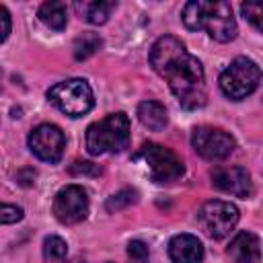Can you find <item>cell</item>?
<instances>
[{"instance_id":"44dd1931","label":"cell","mask_w":263,"mask_h":263,"mask_svg":"<svg viewBox=\"0 0 263 263\" xmlns=\"http://www.w3.org/2000/svg\"><path fill=\"white\" fill-rule=\"evenodd\" d=\"M127 257L132 259V263H148L150 253H148L146 242H142V240H132V242L127 245Z\"/></svg>"},{"instance_id":"7402d4cb","label":"cell","mask_w":263,"mask_h":263,"mask_svg":"<svg viewBox=\"0 0 263 263\" xmlns=\"http://www.w3.org/2000/svg\"><path fill=\"white\" fill-rule=\"evenodd\" d=\"M21 218H23V208L12 205V203H2V210H0V222L2 224H14Z\"/></svg>"},{"instance_id":"5b68a950","label":"cell","mask_w":263,"mask_h":263,"mask_svg":"<svg viewBox=\"0 0 263 263\" xmlns=\"http://www.w3.org/2000/svg\"><path fill=\"white\" fill-rule=\"evenodd\" d=\"M259 82H261V68L253 60L242 55L232 60L220 74V88L232 101H240L249 97L259 86Z\"/></svg>"},{"instance_id":"7a4b0ae2","label":"cell","mask_w":263,"mask_h":263,"mask_svg":"<svg viewBox=\"0 0 263 263\" xmlns=\"http://www.w3.org/2000/svg\"><path fill=\"white\" fill-rule=\"evenodd\" d=\"M181 18L189 31H205L212 39L228 43L236 37V21L232 16V6L228 2L216 0H193L183 6Z\"/></svg>"},{"instance_id":"5bb4252c","label":"cell","mask_w":263,"mask_h":263,"mask_svg":"<svg viewBox=\"0 0 263 263\" xmlns=\"http://www.w3.org/2000/svg\"><path fill=\"white\" fill-rule=\"evenodd\" d=\"M138 119L142 121L144 127L152 129V132H160L164 129L168 117H166V109L158 103V101H142L138 105Z\"/></svg>"},{"instance_id":"4fadbf2b","label":"cell","mask_w":263,"mask_h":263,"mask_svg":"<svg viewBox=\"0 0 263 263\" xmlns=\"http://www.w3.org/2000/svg\"><path fill=\"white\" fill-rule=\"evenodd\" d=\"M228 257L232 263H259L261 261V245L253 232H238L228 245Z\"/></svg>"},{"instance_id":"8fae6325","label":"cell","mask_w":263,"mask_h":263,"mask_svg":"<svg viewBox=\"0 0 263 263\" xmlns=\"http://www.w3.org/2000/svg\"><path fill=\"white\" fill-rule=\"evenodd\" d=\"M212 183L220 191L242 197V199L253 195L251 175L242 166H218V168H214L212 171Z\"/></svg>"},{"instance_id":"8992f818","label":"cell","mask_w":263,"mask_h":263,"mask_svg":"<svg viewBox=\"0 0 263 263\" xmlns=\"http://www.w3.org/2000/svg\"><path fill=\"white\" fill-rule=\"evenodd\" d=\"M238 218H240L238 208L234 203L222 201V199L205 201L201 205V210L197 212V222H199L201 230L214 240L228 236L234 230Z\"/></svg>"},{"instance_id":"7c38bea8","label":"cell","mask_w":263,"mask_h":263,"mask_svg":"<svg viewBox=\"0 0 263 263\" xmlns=\"http://www.w3.org/2000/svg\"><path fill=\"white\" fill-rule=\"evenodd\" d=\"M168 257L173 263H201L203 245L193 234H177L168 240Z\"/></svg>"},{"instance_id":"d6986e66","label":"cell","mask_w":263,"mask_h":263,"mask_svg":"<svg viewBox=\"0 0 263 263\" xmlns=\"http://www.w3.org/2000/svg\"><path fill=\"white\" fill-rule=\"evenodd\" d=\"M240 12L257 31L263 33V0H247V2H242L240 4Z\"/></svg>"},{"instance_id":"ba28073f","label":"cell","mask_w":263,"mask_h":263,"mask_svg":"<svg viewBox=\"0 0 263 263\" xmlns=\"http://www.w3.org/2000/svg\"><path fill=\"white\" fill-rule=\"evenodd\" d=\"M191 146L205 160H224L232 154L236 142L228 132H224L220 127L199 125L191 134Z\"/></svg>"},{"instance_id":"603a6c76","label":"cell","mask_w":263,"mask_h":263,"mask_svg":"<svg viewBox=\"0 0 263 263\" xmlns=\"http://www.w3.org/2000/svg\"><path fill=\"white\" fill-rule=\"evenodd\" d=\"M74 175H86V173H90V175H99V168L92 164V162H74V166L70 168Z\"/></svg>"},{"instance_id":"277c9868","label":"cell","mask_w":263,"mask_h":263,"mask_svg":"<svg viewBox=\"0 0 263 263\" xmlns=\"http://www.w3.org/2000/svg\"><path fill=\"white\" fill-rule=\"evenodd\" d=\"M47 99L66 115L82 117L95 105V95L84 78H68L47 90Z\"/></svg>"},{"instance_id":"3957f363","label":"cell","mask_w":263,"mask_h":263,"mask_svg":"<svg viewBox=\"0 0 263 263\" xmlns=\"http://www.w3.org/2000/svg\"><path fill=\"white\" fill-rule=\"evenodd\" d=\"M129 144V119L125 113H111L86 129V150L92 156L121 152Z\"/></svg>"},{"instance_id":"cb8c5ba5","label":"cell","mask_w":263,"mask_h":263,"mask_svg":"<svg viewBox=\"0 0 263 263\" xmlns=\"http://www.w3.org/2000/svg\"><path fill=\"white\" fill-rule=\"evenodd\" d=\"M0 18H2V35H0V39L6 41L8 35H10V14H8L6 6H0Z\"/></svg>"},{"instance_id":"30bf717a","label":"cell","mask_w":263,"mask_h":263,"mask_svg":"<svg viewBox=\"0 0 263 263\" xmlns=\"http://www.w3.org/2000/svg\"><path fill=\"white\" fill-rule=\"evenodd\" d=\"M53 214L62 224H78L88 216V195L80 185H66L53 199Z\"/></svg>"},{"instance_id":"2e32d148","label":"cell","mask_w":263,"mask_h":263,"mask_svg":"<svg viewBox=\"0 0 263 263\" xmlns=\"http://www.w3.org/2000/svg\"><path fill=\"white\" fill-rule=\"evenodd\" d=\"M39 18L45 27L53 29V31H62L66 29L68 23V10L64 2H45L39 8Z\"/></svg>"},{"instance_id":"e0dca14e","label":"cell","mask_w":263,"mask_h":263,"mask_svg":"<svg viewBox=\"0 0 263 263\" xmlns=\"http://www.w3.org/2000/svg\"><path fill=\"white\" fill-rule=\"evenodd\" d=\"M101 37L97 33H82L80 37H76L74 41V58L76 60H86L92 53H97V49L101 47Z\"/></svg>"},{"instance_id":"9c48e42d","label":"cell","mask_w":263,"mask_h":263,"mask_svg":"<svg viewBox=\"0 0 263 263\" xmlns=\"http://www.w3.org/2000/svg\"><path fill=\"white\" fill-rule=\"evenodd\" d=\"M29 148L31 152L45 162H58L66 148L64 132L53 123H41L29 134Z\"/></svg>"},{"instance_id":"9a60e30c","label":"cell","mask_w":263,"mask_h":263,"mask_svg":"<svg viewBox=\"0 0 263 263\" xmlns=\"http://www.w3.org/2000/svg\"><path fill=\"white\" fill-rule=\"evenodd\" d=\"M76 10L80 12V16L90 23V25H103L107 23V18L111 16V12L115 10V2H76Z\"/></svg>"},{"instance_id":"ac0fdd59","label":"cell","mask_w":263,"mask_h":263,"mask_svg":"<svg viewBox=\"0 0 263 263\" xmlns=\"http://www.w3.org/2000/svg\"><path fill=\"white\" fill-rule=\"evenodd\" d=\"M68 255V245L60 236H47L43 240V259L47 263H62Z\"/></svg>"},{"instance_id":"6da1fadb","label":"cell","mask_w":263,"mask_h":263,"mask_svg":"<svg viewBox=\"0 0 263 263\" xmlns=\"http://www.w3.org/2000/svg\"><path fill=\"white\" fill-rule=\"evenodd\" d=\"M150 66L162 76L183 109H199L208 101L205 74L201 62L191 55L185 43L173 35L154 41L150 49Z\"/></svg>"},{"instance_id":"ffe728a7","label":"cell","mask_w":263,"mask_h":263,"mask_svg":"<svg viewBox=\"0 0 263 263\" xmlns=\"http://www.w3.org/2000/svg\"><path fill=\"white\" fill-rule=\"evenodd\" d=\"M134 201H136V191L134 189H121V191H117L115 195H111L107 199V210L109 212H117V210L134 203Z\"/></svg>"},{"instance_id":"52a82bcc","label":"cell","mask_w":263,"mask_h":263,"mask_svg":"<svg viewBox=\"0 0 263 263\" xmlns=\"http://www.w3.org/2000/svg\"><path fill=\"white\" fill-rule=\"evenodd\" d=\"M140 158L148 164L150 177L156 183H173L185 173L183 160L166 146H160L156 142H146L140 148Z\"/></svg>"}]
</instances>
